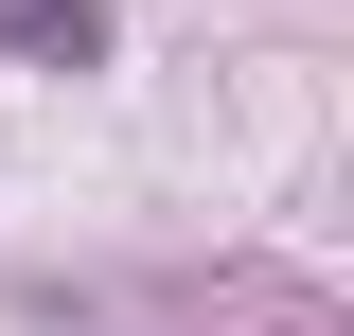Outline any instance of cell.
Wrapping results in <instances>:
<instances>
[{
  "instance_id": "6da1fadb",
  "label": "cell",
  "mask_w": 354,
  "mask_h": 336,
  "mask_svg": "<svg viewBox=\"0 0 354 336\" xmlns=\"http://www.w3.org/2000/svg\"><path fill=\"white\" fill-rule=\"evenodd\" d=\"M0 36L18 53H106V0H0Z\"/></svg>"
}]
</instances>
